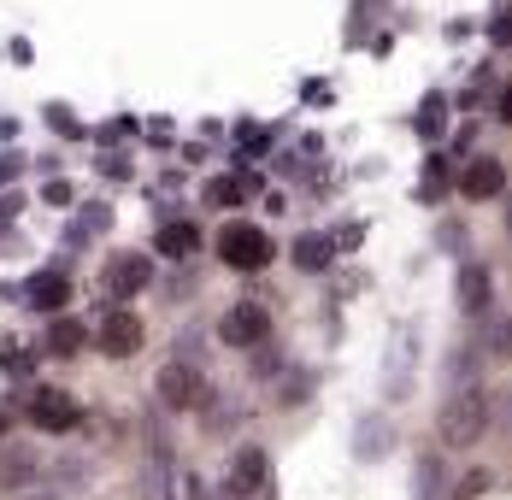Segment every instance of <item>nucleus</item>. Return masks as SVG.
Instances as JSON below:
<instances>
[{"instance_id": "c756f323", "label": "nucleus", "mask_w": 512, "mask_h": 500, "mask_svg": "<svg viewBox=\"0 0 512 500\" xmlns=\"http://www.w3.org/2000/svg\"><path fill=\"white\" fill-rule=\"evenodd\" d=\"M0 436H6V412H0Z\"/></svg>"}, {"instance_id": "bb28decb", "label": "nucleus", "mask_w": 512, "mask_h": 500, "mask_svg": "<svg viewBox=\"0 0 512 500\" xmlns=\"http://www.w3.org/2000/svg\"><path fill=\"white\" fill-rule=\"evenodd\" d=\"M489 30H495V42H507V36H512V6H501V12L489 18Z\"/></svg>"}, {"instance_id": "b1692460", "label": "nucleus", "mask_w": 512, "mask_h": 500, "mask_svg": "<svg viewBox=\"0 0 512 500\" xmlns=\"http://www.w3.org/2000/svg\"><path fill=\"white\" fill-rule=\"evenodd\" d=\"M83 477H89V465H53V483H59V489H77Z\"/></svg>"}, {"instance_id": "c85d7f7f", "label": "nucleus", "mask_w": 512, "mask_h": 500, "mask_svg": "<svg viewBox=\"0 0 512 500\" xmlns=\"http://www.w3.org/2000/svg\"><path fill=\"white\" fill-rule=\"evenodd\" d=\"M507 230H512V200H507Z\"/></svg>"}, {"instance_id": "4468645a", "label": "nucleus", "mask_w": 512, "mask_h": 500, "mask_svg": "<svg viewBox=\"0 0 512 500\" xmlns=\"http://www.w3.org/2000/svg\"><path fill=\"white\" fill-rule=\"evenodd\" d=\"M36 453L30 448H6L0 453V489H24V483H36Z\"/></svg>"}, {"instance_id": "dca6fc26", "label": "nucleus", "mask_w": 512, "mask_h": 500, "mask_svg": "<svg viewBox=\"0 0 512 500\" xmlns=\"http://www.w3.org/2000/svg\"><path fill=\"white\" fill-rule=\"evenodd\" d=\"M289 259H295L301 271H330V259H336V242H330V236H295Z\"/></svg>"}, {"instance_id": "a878e982", "label": "nucleus", "mask_w": 512, "mask_h": 500, "mask_svg": "<svg viewBox=\"0 0 512 500\" xmlns=\"http://www.w3.org/2000/svg\"><path fill=\"white\" fill-rule=\"evenodd\" d=\"M489 348H495V353H512V318H507V324H495V330H489Z\"/></svg>"}, {"instance_id": "5701e85b", "label": "nucleus", "mask_w": 512, "mask_h": 500, "mask_svg": "<svg viewBox=\"0 0 512 500\" xmlns=\"http://www.w3.org/2000/svg\"><path fill=\"white\" fill-rule=\"evenodd\" d=\"M471 359H477L471 348H454V365H448V383H465V377H471ZM465 389H471V383H465Z\"/></svg>"}, {"instance_id": "aec40b11", "label": "nucleus", "mask_w": 512, "mask_h": 500, "mask_svg": "<svg viewBox=\"0 0 512 500\" xmlns=\"http://www.w3.org/2000/svg\"><path fill=\"white\" fill-rule=\"evenodd\" d=\"M165 500H206L201 477H195V471H171V483H165Z\"/></svg>"}, {"instance_id": "f257e3e1", "label": "nucleus", "mask_w": 512, "mask_h": 500, "mask_svg": "<svg viewBox=\"0 0 512 500\" xmlns=\"http://www.w3.org/2000/svg\"><path fill=\"white\" fill-rule=\"evenodd\" d=\"M483 430H489V400H483V389H454L448 406L436 412V436H442V448H477Z\"/></svg>"}, {"instance_id": "ddd939ff", "label": "nucleus", "mask_w": 512, "mask_h": 500, "mask_svg": "<svg viewBox=\"0 0 512 500\" xmlns=\"http://www.w3.org/2000/svg\"><path fill=\"white\" fill-rule=\"evenodd\" d=\"M389 448H395V424H389V418H365V424L354 430V453L365 459V465L383 459Z\"/></svg>"}, {"instance_id": "f03ea898", "label": "nucleus", "mask_w": 512, "mask_h": 500, "mask_svg": "<svg viewBox=\"0 0 512 500\" xmlns=\"http://www.w3.org/2000/svg\"><path fill=\"white\" fill-rule=\"evenodd\" d=\"M271 236L259 230V224H224L218 230V259L230 265V271H265L271 265Z\"/></svg>"}, {"instance_id": "4be33fe9", "label": "nucleus", "mask_w": 512, "mask_h": 500, "mask_svg": "<svg viewBox=\"0 0 512 500\" xmlns=\"http://www.w3.org/2000/svg\"><path fill=\"white\" fill-rule=\"evenodd\" d=\"M0 371H6V377H24V371H30V353L24 348H0Z\"/></svg>"}, {"instance_id": "412c9836", "label": "nucleus", "mask_w": 512, "mask_h": 500, "mask_svg": "<svg viewBox=\"0 0 512 500\" xmlns=\"http://www.w3.org/2000/svg\"><path fill=\"white\" fill-rule=\"evenodd\" d=\"M248 189H254L248 177H218V183H212L206 195H212V206H230V200H242V195H248Z\"/></svg>"}, {"instance_id": "f8f14e48", "label": "nucleus", "mask_w": 512, "mask_h": 500, "mask_svg": "<svg viewBox=\"0 0 512 500\" xmlns=\"http://www.w3.org/2000/svg\"><path fill=\"white\" fill-rule=\"evenodd\" d=\"M65 300H71V277H65V271L30 277V306H36V312H65Z\"/></svg>"}, {"instance_id": "0eeeda50", "label": "nucleus", "mask_w": 512, "mask_h": 500, "mask_svg": "<svg viewBox=\"0 0 512 500\" xmlns=\"http://www.w3.org/2000/svg\"><path fill=\"white\" fill-rule=\"evenodd\" d=\"M412 359H418V330H412V324H395V336H389V365H383V395L389 400L412 395Z\"/></svg>"}, {"instance_id": "6e6552de", "label": "nucleus", "mask_w": 512, "mask_h": 500, "mask_svg": "<svg viewBox=\"0 0 512 500\" xmlns=\"http://www.w3.org/2000/svg\"><path fill=\"white\" fill-rule=\"evenodd\" d=\"M30 424L36 430H77L83 424V406L65 395V389H36L30 395Z\"/></svg>"}, {"instance_id": "a211bd4d", "label": "nucleus", "mask_w": 512, "mask_h": 500, "mask_svg": "<svg viewBox=\"0 0 512 500\" xmlns=\"http://www.w3.org/2000/svg\"><path fill=\"white\" fill-rule=\"evenodd\" d=\"M83 342H89V336H83V324H77V318H53V324H48V348L59 353V359L83 353Z\"/></svg>"}, {"instance_id": "9b49d317", "label": "nucleus", "mask_w": 512, "mask_h": 500, "mask_svg": "<svg viewBox=\"0 0 512 500\" xmlns=\"http://www.w3.org/2000/svg\"><path fill=\"white\" fill-rule=\"evenodd\" d=\"M501 189H507V165H501V159H471V165H465V177H460L465 200H495Z\"/></svg>"}, {"instance_id": "423d86ee", "label": "nucleus", "mask_w": 512, "mask_h": 500, "mask_svg": "<svg viewBox=\"0 0 512 500\" xmlns=\"http://www.w3.org/2000/svg\"><path fill=\"white\" fill-rule=\"evenodd\" d=\"M271 336V312L254 306V300H236L224 318H218V342H230V348H259Z\"/></svg>"}, {"instance_id": "7c9ffc66", "label": "nucleus", "mask_w": 512, "mask_h": 500, "mask_svg": "<svg viewBox=\"0 0 512 500\" xmlns=\"http://www.w3.org/2000/svg\"><path fill=\"white\" fill-rule=\"evenodd\" d=\"M36 500H59V495H36Z\"/></svg>"}, {"instance_id": "39448f33", "label": "nucleus", "mask_w": 512, "mask_h": 500, "mask_svg": "<svg viewBox=\"0 0 512 500\" xmlns=\"http://www.w3.org/2000/svg\"><path fill=\"white\" fill-rule=\"evenodd\" d=\"M154 283V259L148 253H112L101 265V289L112 300H130V295H142Z\"/></svg>"}, {"instance_id": "1a4fd4ad", "label": "nucleus", "mask_w": 512, "mask_h": 500, "mask_svg": "<svg viewBox=\"0 0 512 500\" xmlns=\"http://www.w3.org/2000/svg\"><path fill=\"white\" fill-rule=\"evenodd\" d=\"M265 477H271V459H265V448H236L224 489H230V500H254L259 489H265Z\"/></svg>"}, {"instance_id": "393cba45", "label": "nucleus", "mask_w": 512, "mask_h": 500, "mask_svg": "<svg viewBox=\"0 0 512 500\" xmlns=\"http://www.w3.org/2000/svg\"><path fill=\"white\" fill-rule=\"evenodd\" d=\"M424 171H430V177H424V189H430V195H436V189H442V183H448V159H430V165H424Z\"/></svg>"}, {"instance_id": "9d476101", "label": "nucleus", "mask_w": 512, "mask_h": 500, "mask_svg": "<svg viewBox=\"0 0 512 500\" xmlns=\"http://www.w3.org/2000/svg\"><path fill=\"white\" fill-rule=\"evenodd\" d=\"M454 295H460L465 318H489V306H495V277H489V265H460Z\"/></svg>"}, {"instance_id": "7ed1b4c3", "label": "nucleus", "mask_w": 512, "mask_h": 500, "mask_svg": "<svg viewBox=\"0 0 512 500\" xmlns=\"http://www.w3.org/2000/svg\"><path fill=\"white\" fill-rule=\"evenodd\" d=\"M154 389H159V406H171V412H195V406L206 400V377L189 365V359H171V365H159Z\"/></svg>"}, {"instance_id": "6ab92c4d", "label": "nucleus", "mask_w": 512, "mask_h": 500, "mask_svg": "<svg viewBox=\"0 0 512 500\" xmlns=\"http://www.w3.org/2000/svg\"><path fill=\"white\" fill-rule=\"evenodd\" d=\"M442 118H448V100H442V95H424V106H418V124H412V130H418L424 142H436V136H442Z\"/></svg>"}, {"instance_id": "20e7f679", "label": "nucleus", "mask_w": 512, "mask_h": 500, "mask_svg": "<svg viewBox=\"0 0 512 500\" xmlns=\"http://www.w3.org/2000/svg\"><path fill=\"white\" fill-rule=\"evenodd\" d=\"M142 342H148V330H142V318H136V312H124V306L101 312L95 348H101L106 359H136V353H142Z\"/></svg>"}, {"instance_id": "cd10ccee", "label": "nucleus", "mask_w": 512, "mask_h": 500, "mask_svg": "<svg viewBox=\"0 0 512 500\" xmlns=\"http://www.w3.org/2000/svg\"><path fill=\"white\" fill-rule=\"evenodd\" d=\"M501 124H512V89L501 95Z\"/></svg>"}, {"instance_id": "2eb2a0df", "label": "nucleus", "mask_w": 512, "mask_h": 500, "mask_svg": "<svg viewBox=\"0 0 512 500\" xmlns=\"http://www.w3.org/2000/svg\"><path fill=\"white\" fill-rule=\"evenodd\" d=\"M442 453H418V465H412V500H442Z\"/></svg>"}, {"instance_id": "f3484780", "label": "nucleus", "mask_w": 512, "mask_h": 500, "mask_svg": "<svg viewBox=\"0 0 512 500\" xmlns=\"http://www.w3.org/2000/svg\"><path fill=\"white\" fill-rule=\"evenodd\" d=\"M154 248L165 253V259H183V253H195V248H201V230H195V224H165Z\"/></svg>"}]
</instances>
